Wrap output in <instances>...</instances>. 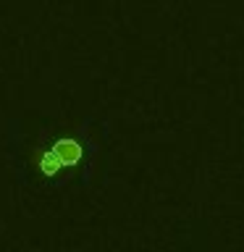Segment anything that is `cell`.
Wrapping results in <instances>:
<instances>
[{
    "label": "cell",
    "mask_w": 244,
    "mask_h": 252,
    "mask_svg": "<svg viewBox=\"0 0 244 252\" xmlns=\"http://www.w3.org/2000/svg\"><path fill=\"white\" fill-rule=\"evenodd\" d=\"M58 158H55L53 155V150H50V153H45L42 155V160H39V168H42L45 173H55V171H58Z\"/></svg>",
    "instance_id": "cell-2"
},
{
    "label": "cell",
    "mask_w": 244,
    "mask_h": 252,
    "mask_svg": "<svg viewBox=\"0 0 244 252\" xmlns=\"http://www.w3.org/2000/svg\"><path fill=\"white\" fill-rule=\"evenodd\" d=\"M53 155L58 158L61 165H74L79 158H82V147H79L76 142H71V139H61L58 145L53 147Z\"/></svg>",
    "instance_id": "cell-1"
}]
</instances>
